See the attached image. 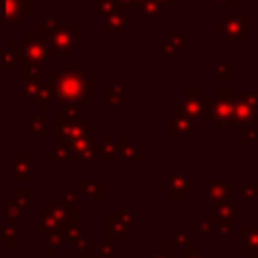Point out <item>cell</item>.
<instances>
[{
	"instance_id": "1",
	"label": "cell",
	"mask_w": 258,
	"mask_h": 258,
	"mask_svg": "<svg viewBox=\"0 0 258 258\" xmlns=\"http://www.w3.org/2000/svg\"><path fill=\"white\" fill-rule=\"evenodd\" d=\"M52 81H56L54 95H58V99L62 103L81 105L87 95H93L91 91L85 89L87 81L79 73H75V75H52Z\"/></svg>"
},
{
	"instance_id": "2",
	"label": "cell",
	"mask_w": 258,
	"mask_h": 258,
	"mask_svg": "<svg viewBox=\"0 0 258 258\" xmlns=\"http://www.w3.org/2000/svg\"><path fill=\"white\" fill-rule=\"evenodd\" d=\"M26 44H28V54L34 58V60H42L44 58V50L38 42H32V38H26Z\"/></svg>"
},
{
	"instance_id": "3",
	"label": "cell",
	"mask_w": 258,
	"mask_h": 258,
	"mask_svg": "<svg viewBox=\"0 0 258 258\" xmlns=\"http://www.w3.org/2000/svg\"><path fill=\"white\" fill-rule=\"evenodd\" d=\"M228 69H230V67H228V64H218V67H216V77H218V75H220V77H224V79H230V75H228V73H226V71H228Z\"/></svg>"
}]
</instances>
